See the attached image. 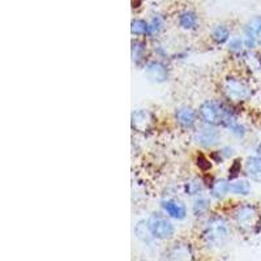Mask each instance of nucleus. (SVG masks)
Instances as JSON below:
<instances>
[{
	"label": "nucleus",
	"instance_id": "obj_15",
	"mask_svg": "<svg viewBox=\"0 0 261 261\" xmlns=\"http://www.w3.org/2000/svg\"><path fill=\"white\" fill-rule=\"evenodd\" d=\"M196 22H197V16L192 11H186L179 16V25L183 29H192L196 27Z\"/></svg>",
	"mask_w": 261,
	"mask_h": 261
},
{
	"label": "nucleus",
	"instance_id": "obj_26",
	"mask_svg": "<svg viewBox=\"0 0 261 261\" xmlns=\"http://www.w3.org/2000/svg\"><path fill=\"white\" fill-rule=\"evenodd\" d=\"M218 153H220V154L222 155V157L228 158V157H230V155H232V149L231 148H223L222 150H220V151H218Z\"/></svg>",
	"mask_w": 261,
	"mask_h": 261
},
{
	"label": "nucleus",
	"instance_id": "obj_9",
	"mask_svg": "<svg viewBox=\"0 0 261 261\" xmlns=\"http://www.w3.org/2000/svg\"><path fill=\"white\" fill-rule=\"evenodd\" d=\"M153 115L149 111L140 110L132 114V127L139 132H146L153 125Z\"/></svg>",
	"mask_w": 261,
	"mask_h": 261
},
{
	"label": "nucleus",
	"instance_id": "obj_13",
	"mask_svg": "<svg viewBox=\"0 0 261 261\" xmlns=\"http://www.w3.org/2000/svg\"><path fill=\"white\" fill-rule=\"evenodd\" d=\"M244 34L249 38H256L261 37V16L251 18L248 24L244 27Z\"/></svg>",
	"mask_w": 261,
	"mask_h": 261
},
{
	"label": "nucleus",
	"instance_id": "obj_12",
	"mask_svg": "<svg viewBox=\"0 0 261 261\" xmlns=\"http://www.w3.org/2000/svg\"><path fill=\"white\" fill-rule=\"evenodd\" d=\"M246 172L251 179L260 180L261 179V157L253 155L249 157L246 162Z\"/></svg>",
	"mask_w": 261,
	"mask_h": 261
},
{
	"label": "nucleus",
	"instance_id": "obj_16",
	"mask_svg": "<svg viewBox=\"0 0 261 261\" xmlns=\"http://www.w3.org/2000/svg\"><path fill=\"white\" fill-rule=\"evenodd\" d=\"M249 191H251V186L246 180H235L232 183H230V193L247 196L249 193Z\"/></svg>",
	"mask_w": 261,
	"mask_h": 261
},
{
	"label": "nucleus",
	"instance_id": "obj_25",
	"mask_svg": "<svg viewBox=\"0 0 261 261\" xmlns=\"http://www.w3.org/2000/svg\"><path fill=\"white\" fill-rule=\"evenodd\" d=\"M256 38H249V37H246L244 39V47L247 48H255L256 47Z\"/></svg>",
	"mask_w": 261,
	"mask_h": 261
},
{
	"label": "nucleus",
	"instance_id": "obj_18",
	"mask_svg": "<svg viewBox=\"0 0 261 261\" xmlns=\"http://www.w3.org/2000/svg\"><path fill=\"white\" fill-rule=\"evenodd\" d=\"M230 37V32L226 27L223 25H218V27L214 28V30L212 32V38L217 42V43H225L226 41Z\"/></svg>",
	"mask_w": 261,
	"mask_h": 261
},
{
	"label": "nucleus",
	"instance_id": "obj_20",
	"mask_svg": "<svg viewBox=\"0 0 261 261\" xmlns=\"http://www.w3.org/2000/svg\"><path fill=\"white\" fill-rule=\"evenodd\" d=\"M202 188H204V184L200 179H192V180L186 184L184 190H186L187 195H197V193L201 192Z\"/></svg>",
	"mask_w": 261,
	"mask_h": 261
},
{
	"label": "nucleus",
	"instance_id": "obj_4",
	"mask_svg": "<svg viewBox=\"0 0 261 261\" xmlns=\"http://www.w3.org/2000/svg\"><path fill=\"white\" fill-rule=\"evenodd\" d=\"M148 227L151 235L157 239H170L174 235V225L166 216L161 213H153L148 220Z\"/></svg>",
	"mask_w": 261,
	"mask_h": 261
},
{
	"label": "nucleus",
	"instance_id": "obj_8",
	"mask_svg": "<svg viewBox=\"0 0 261 261\" xmlns=\"http://www.w3.org/2000/svg\"><path fill=\"white\" fill-rule=\"evenodd\" d=\"M196 141L204 148H212L220 141V132L212 127H204L196 134Z\"/></svg>",
	"mask_w": 261,
	"mask_h": 261
},
{
	"label": "nucleus",
	"instance_id": "obj_6",
	"mask_svg": "<svg viewBox=\"0 0 261 261\" xmlns=\"http://www.w3.org/2000/svg\"><path fill=\"white\" fill-rule=\"evenodd\" d=\"M166 261H193V252L190 244L176 243L165 255Z\"/></svg>",
	"mask_w": 261,
	"mask_h": 261
},
{
	"label": "nucleus",
	"instance_id": "obj_11",
	"mask_svg": "<svg viewBox=\"0 0 261 261\" xmlns=\"http://www.w3.org/2000/svg\"><path fill=\"white\" fill-rule=\"evenodd\" d=\"M176 120L179 124L184 128H191L196 123L197 119V114L191 107H180L179 110H176Z\"/></svg>",
	"mask_w": 261,
	"mask_h": 261
},
{
	"label": "nucleus",
	"instance_id": "obj_14",
	"mask_svg": "<svg viewBox=\"0 0 261 261\" xmlns=\"http://www.w3.org/2000/svg\"><path fill=\"white\" fill-rule=\"evenodd\" d=\"M230 192V183L225 179H220V180L214 181V184L212 186V195L216 197V199H222L226 193Z\"/></svg>",
	"mask_w": 261,
	"mask_h": 261
},
{
	"label": "nucleus",
	"instance_id": "obj_24",
	"mask_svg": "<svg viewBox=\"0 0 261 261\" xmlns=\"http://www.w3.org/2000/svg\"><path fill=\"white\" fill-rule=\"evenodd\" d=\"M228 129L231 130V132L234 135H237L238 137H243L244 135H246V128H244L242 124H239V123H238V122L234 123V124H232L231 127L228 128Z\"/></svg>",
	"mask_w": 261,
	"mask_h": 261
},
{
	"label": "nucleus",
	"instance_id": "obj_21",
	"mask_svg": "<svg viewBox=\"0 0 261 261\" xmlns=\"http://www.w3.org/2000/svg\"><path fill=\"white\" fill-rule=\"evenodd\" d=\"M146 29H148V22H145L144 20L132 21V27H130V32H132V34L143 36V34H146Z\"/></svg>",
	"mask_w": 261,
	"mask_h": 261
},
{
	"label": "nucleus",
	"instance_id": "obj_2",
	"mask_svg": "<svg viewBox=\"0 0 261 261\" xmlns=\"http://www.w3.org/2000/svg\"><path fill=\"white\" fill-rule=\"evenodd\" d=\"M230 237V227L228 223L223 218L214 217L209 220L202 230L201 238L206 247L211 248H217L221 247Z\"/></svg>",
	"mask_w": 261,
	"mask_h": 261
},
{
	"label": "nucleus",
	"instance_id": "obj_22",
	"mask_svg": "<svg viewBox=\"0 0 261 261\" xmlns=\"http://www.w3.org/2000/svg\"><path fill=\"white\" fill-rule=\"evenodd\" d=\"M163 22H162V18L161 17H153L150 21L148 22V29H146V36H153L155 33H158L162 28Z\"/></svg>",
	"mask_w": 261,
	"mask_h": 261
},
{
	"label": "nucleus",
	"instance_id": "obj_19",
	"mask_svg": "<svg viewBox=\"0 0 261 261\" xmlns=\"http://www.w3.org/2000/svg\"><path fill=\"white\" fill-rule=\"evenodd\" d=\"M209 206H211V202H209L208 199L199 197V199L195 201V204H193V214H195L196 217L202 216V214H205L208 212Z\"/></svg>",
	"mask_w": 261,
	"mask_h": 261
},
{
	"label": "nucleus",
	"instance_id": "obj_3",
	"mask_svg": "<svg viewBox=\"0 0 261 261\" xmlns=\"http://www.w3.org/2000/svg\"><path fill=\"white\" fill-rule=\"evenodd\" d=\"M235 223L243 232H255L260 227L261 216L252 205H242L234 213Z\"/></svg>",
	"mask_w": 261,
	"mask_h": 261
},
{
	"label": "nucleus",
	"instance_id": "obj_17",
	"mask_svg": "<svg viewBox=\"0 0 261 261\" xmlns=\"http://www.w3.org/2000/svg\"><path fill=\"white\" fill-rule=\"evenodd\" d=\"M146 53V46L143 42H134L132 43V59L136 64H140V63L144 60V57H145Z\"/></svg>",
	"mask_w": 261,
	"mask_h": 261
},
{
	"label": "nucleus",
	"instance_id": "obj_27",
	"mask_svg": "<svg viewBox=\"0 0 261 261\" xmlns=\"http://www.w3.org/2000/svg\"><path fill=\"white\" fill-rule=\"evenodd\" d=\"M260 149H261V146H260Z\"/></svg>",
	"mask_w": 261,
	"mask_h": 261
},
{
	"label": "nucleus",
	"instance_id": "obj_23",
	"mask_svg": "<svg viewBox=\"0 0 261 261\" xmlns=\"http://www.w3.org/2000/svg\"><path fill=\"white\" fill-rule=\"evenodd\" d=\"M244 47V41L241 38H232L231 41L228 42V50L231 53H241Z\"/></svg>",
	"mask_w": 261,
	"mask_h": 261
},
{
	"label": "nucleus",
	"instance_id": "obj_1",
	"mask_svg": "<svg viewBox=\"0 0 261 261\" xmlns=\"http://www.w3.org/2000/svg\"><path fill=\"white\" fill-rule=\"evenodd\" d=\"M200 118L209 125H223L230 128L237 123V116L228 106L222 102L206 101L199 110Z\"/></svg>",
	"mask_w": 261,
	"mask_h": 261
},
{
	"label": "nucleus",
	"instance_id": "obj_5",
	"mask_svg": "<svg viewBox=\"0 0 261 261\" xmlns=\"http://www.w3.org/2000/svg\"><path fill=\"white\" fill-rule=\"evenodd\" d=\"M223 92L231 101H247L251 97V89L244 81L239 79H227L223 84Z\"/></svg>",
	"mask_w": 261,
	"mask_h": 261
},
{
	"label": "nucleus",
	"instance_id": "obj_7",
	"mask_svg": "<svg viewBox=\"0 0 261 261\" xmlns=\"http://www.w3.org/2000/svg\"><path fill=\"white\" fill-rule=\"evenodd\" d=\"M161 206H162L163 212H165L169 217L174 218V220H183V218H186V216H187L186 205L181 201H179V200H163V201L161 202Z\"/></svg>",
	"mask_w": 261,
	"mask_h": 261
},
{
	"label": "nucleus",
	"instance_id": "obj_10",
	"mask_svg": "<svg viewBox=\"0 0 261 261\" xmlns=\"http://www.w3.org/2000/svg\"><path fill=\"white\" fill-rule=\"evenodd\" d=\"M148 77L157 83H163L169 77V71H167L166 65H163L161 62H151L146 65L145 69Z\"/></svg>",
	"mask_w": 261,
	"mask_h": 261
}]
</instances>
